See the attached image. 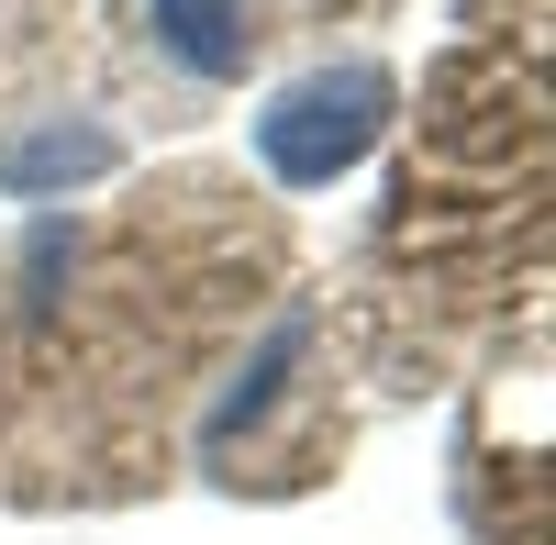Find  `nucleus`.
Masks as SVG:
<instances>
[{"label":"nucleus","mask_w":556,"mask_h":545,"mask_svg":"<svg viewBox=\"0 0 556 545\" xmlns=\"http://www.w3.org/2000/svg\"><path fill=\"white\" fill-rule=\"evenodd\" d=\"M89 167H112L101 134H34V145H12V190H45V178H89Z\"/></svg>","instance_id":"nucleus-2"},{"label":"nucleus","mask_w":556,"mask_h":545,"mask_svg":"<svg viewBox=\"0 0 556 545\" xmlns=\"http://www.w3.org/2000/svg\"><path fill=\"white\" fill-rule=\"evenodd\" d=\"M379 112H390V78H379V67H323V78H301L290 101L256 123V145H267V167L290 178V190H323L334 167L367 156Z\"/></svg>","instance_id":"nucleus-1"}]
</instances>
